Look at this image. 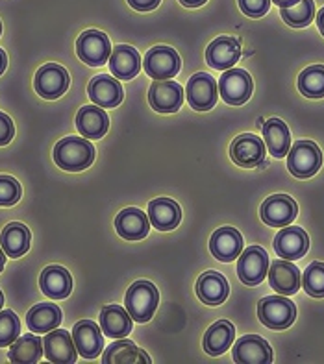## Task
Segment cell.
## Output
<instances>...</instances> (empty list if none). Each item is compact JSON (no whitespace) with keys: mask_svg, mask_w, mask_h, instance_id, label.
Masks as SVG:
<instances>
[{"mask_svg":"<svg viewBox=\"0 0 324 364\" xmlns=\"http://www.w3.org/2000/svg\"><path fill=\"white\" fill-rule=\"evenodd\" d=\"M95 161V146L82 137H65L54 146V163L67 172L85 171Z\"/></svg>","mask_w":324,"mask_h":364,"instance_id":"obj_1","label":"cell"},{"mask_svg":"<svg viewBox=\"0 0 324 364\" xmlns=\"http://www.w3.org/2000/svg\"><path fill=\"white\" fill-rule=\"evenodd\" d=\"M157 301H160V294L157 289L150 282H135L130 287L126 292L125 304L126 311L135 322H148L156 313Z\"/></svg>","mask_w":324,"mask_h":364,"instance_id":"obj_2","label":"cell"},{"mask_svg":"<svg viewBox=\"0 0 324 364\" xmlns=\"http://www.w3.org/2000/svg\"><path fill=\"white\" fill-rule=\"evenodd\" d=\"M323 165V152L313 141H296L287 152V168L295 178H311Z\"/></svg>","mask_w":324,"mask_h":364,"instance_id":"obj_3","label":"cell"},{"mask_svg":"<svg viewBox=\"0 0 324 364\" xmlns=\"http://www.w3.org/2000/svg\"><path fill=\"white\" fill-rule=\"evenodd\" d=\"M259 322L271 329H287L295 322L296 307L291 300L280 296H267L258 304Z\"/></svg>","mask_w":324,"mask_h":364,"instance_id":"obj_4","label":"cell"},{"mask_svg":"<svg viewBox=\"0 0 324 364\" xmlns=\"http://www.w3.org/2000/svg\"><path fill=\"white\" fill-rule=\"evenodd\" d=\"M145 73L154 80H171L180 73L182 61L174 48L165 45L154 46L143 60Z\"/></svg>","mask_w":324,"mask_h":364,"instance_id":"obj_5","label":"cell"},{"mask_svg":"<svg viewBox=\"0 0 324 364\" xmlns=\"http://www.w3.org/2000/svg\"><path fill=\"white\" fill-rule=\"evenodd\" d=\"M219 95L230 106H241L252 97L254 83L250 74L243 69H228L219 80Z\"/></svg>","mask_w":324,"mask_h":364,"instance_id":"obj_6","label":"cell"},{"mask_svg":"<svg viewBox=\"0 0 324 364\" xmlns=\"http://www.w3.org/2000/svg\"><path fill=\"white\" fill-rule=\"evenodd\" d=\"M69 73L65 70V67L58 63H46L36 73L33 87L37 95L45 100H56L65 95V91L69 89Z\"/></svg>","mask_w":324,"mask_h":364,"instance_id":"obj_7","label":"cell"},{"mask_svg":"<svg viewBox=\"0 0 324 364\" xmlns=\"http://www.w3.org/2000/svg\"><path fill=\"white\" fill-rule=\"evenodd\" d=\"M111 50L113 48L108 36L98 30H85L76 41V54L89 67H102L110 60Z\"/></svg>","mask_w":324,"mask_h":364,"instance_id":"obj_8","label":"cell"},{"mask_svg":"<svg viewBox=\"0 0 324 364\" xmlns=\"http://www.w3.org/2000/svg\"><path fill=\"white\" fill-rule=\"evenodd\" d=\"M268 272V255L261 246H250L239 254L237 276L245 285L256 287L263 282Z\"/></svg>","mask_w":324,"mask_h":364,"instance_id":"obj_9","label":"cell"},{"mask_svg":"<svg viewBox=\"0 0 324 364\" xmlns=\"http://www.w3.org/2000/svg\"><path fill=\"white\" fill-rule=\"evenodd\" d=\"M148 102L157 113H176L184 104V87L171 80H154L148 89Z\"/></svg>","mask_w":324,"mask_h":364,"instance_id":"obj_10","label":"cell"},{"mask_svg":"<svg viewBox=\"0 0 324 364\" xmlns=\"http://www.w3.org/2000/svg\"><path fill=\"white\" fill-rule=\"evenodd\" d=\"M296 202L287 196V194H274V196H268L263 203H261V209H259V215H261V220L267 224V226L273 228H286L289 226L293 220L296 218Z\"/></svg>","mask_w":324,"mask_h":364,"instance_id":"obj_11","label":"cell"},{"mask_svg":"<svg viewBox=\"0 0 324 364\" xmlns=\"http://www.w3.org/2000/svg\"><path fill=\"white\" fill-rule=\"evenodd\" d=\"M217 82L206 73L193 74L187 82V104L197 111H209L217 104Z\"/></svg>","mask_w":324,"mask_h":364,"instance_id":"obj_12","label":"cell"},{"mask_svg":"<svg viewBox=\"0 0 324 364\" xmlns=\"http://www.w3.org/2000/svg\"><path fill=\"white\" fill-rule=\"evenodd\" d=\"M43 355L54 364H73L76 363V346L73 335L65 329H52L43 338Z\"/></svg>","mask_w":324,"mask_h":364,"instance_id":"obj_13","label":"cell"},{"mask_svg":"<svg viewBox=\"0 0 324 364\" xmlns=\"http://www.w3.org/2000/svg\"><path fill=\"white\" fill-rule=\"evenodd\" d=\"M234 360L237 364H268L273 363V350L265 338L258 335H245L234 346Z\"/></svg>","mask_w":324,"mask_h":364,"instance_id":"obj_14","label":"cell"},{"mask_svg":"<svg viewBox=\"0 0 324 364\" xmlns=\"http://www.w3.org/2000/svg\"><path fill=\"white\" fill-rule=\"evenodd\" d=\"M231 161L245 168H254L265 159V143L252 134H243L234 139L230 146Z\"/></svg>","mask_w":324,"mask_h":364,"instance_id":"obj_15","label":"cell"},{"mask_svg":"<svg viewBox=\"0 0 324 364\" xmlns=\"http://www.w3.org/2000/svg\"><path fill=\"white\" fill-rule=\"evenodd\" d=\"M310 248V237L302 228L286 226L274 239V250L286 261L302 259Z\"/></svg>","mask_w":324,"mask_h":364,"instance_id":"obj_16","label":"cell"},{"mask_svg":"<svg viewBox=\"0 0 324 364\" xmlns=\"http://www.w3.org/2000/svg\"><path fill=\"white\" fill-rule=\"evenodd\" d=\"M241 45L237 39L230 36H221L209 43L206 50V61L211 69L228 70L239 61Z\"/></svg>","mask_w":324,"mask_h":364,"instance_id":"obj_17","label":"cell"},{"mask_svg":"<svg viewBox=\"0 0 324 364\" xmlns=\"http://www.w3.org/2000/svg\"><path fill=\"white\" fill-rule=\"evenodd\" d=\"M73 341L78 355L85 359H95L104 350V338L100 328L91 320H80L73 328Z\"/></svg>","mask_w":324,"mask_h":364,"instance_id":"obj_18","label":"cell"},{"mask_svg":"<svg viewBox=\"0 0 324 364\" xmlns=\"http://www.w3.org/2000/svg\"><path fill=\"white\" fill-rule=\"evenodd\" d=\"M209 250L215 259L222 263H231L243 252V237L236 228H219L209 239Z\"/></svg>","mask_w":324,"mask_h":364,"instance_id":"obj_19","label":"cell"},{"mask_svg":"<svg viewBox=\"0 0 324 364\" xmlns=\"http://www.w3.org/2000/svg\"><path fill=\"white\" fill-rule=\"evenodd\" d=\"M268 283L273 287L278 294L282 296H291L296 294V291L301 289V270L298 267L291 263V261H286V259H280V261H274L271 267H268Z\"/></svg>","mask_w":324,"mask_h":364,"instance_id":"obj_20","label":"cell"},{"mask_svg":"<svg viewBox=\"0 0 324 364\" xmlns=\"http://www.w3.org/2000/svg\"><path fill=\"white\" fill-rule=\"evenodd\" d=\"M88 95L98 107H117L125 98L122 85L108 74H98L89 82Z\"/></svg>","mask_w":324,"mask_h":364,"instance_id":"obj_21","label":"cell"},{"mask_svg":"<svg viewBox=\"0 0 324 364\" xmlns=\"http://www.w3.org/2000/svg\"><path fill=\"white\" fill-rule=\"evenodd\" d=\"M110 70L119 80H134L141 70V55L134 46L117 45L110 54Z\"/></svg>","mask_w":324,"mask_h":364,"instance_id":"obj_22","label":"cell"},{"mask_svg":"<svg viewBox=\"0 0 324 364\" xmlns=\"http://www.w3.org/2000/svg\"><path fill=\"white\" fill-rule=\"evenodd\" d=\"M115 230L122 239L141 240L148 235L150 220H148V215H145L141 209L126 208L117 215Z\"/></svg>","mask_w":324,"mask_h":364,"instance_id":"obj_23","label":"cell"},{"mask_svg":"<svg viewBox=\"0 0 324 364\" xmlns=\"http://www.w3.org/2000/svg\"><path fill=\"white\" fill-rule=\"evenodd\" d=\"M39 287H41L43 294L52 298V300H63L73 291V277L69 270L58 264L46 267L39 277Z\"/></svg>","mask_w":324,"mask_h":364,"instance_id":"obj_24","label":"cell"},{"mask_svg":"<svg viewBox=\"0 0 324 364\" xmlns=\"http://www.w3.org/2000/svg\"><path fill=\"white\" fill-rule=\"evenodd\" d=\"M148 220L156 230L171 231L182 220L180 205L171 198H156L148 203Z\"/></svg>","mask_w":324,"mask_h":364,"instance_id":"obj_25","label":"cell"},{"mask_svg":"<svg viewBox=\"0 0 324 364\" xmlns=\"http://www.w3.org/2000/svg\"><path fill=\"white\" fill-rule=\"evenodd\" d=\"M228 294H230V287L222 274L209 270V272H204L197 282V296L202 304L221 305L226 301Z\"/></svg>","mask_w":324,"mask_h":364,"instance_id":"obj_26","label":"cell"},{"mask_svg":"<svg viewBox=\"0 0 324 364\" xmlns=\"http://www.w3.org/2000/svg\"><path fill=\"white\" fill-rule=\"evenodd\" d=\"M76 128L85 139H100L108 134L110 117L98 106H83L76 115Z\"/></svg>","mask_w":324,"mask_h":364,"instance_id":"obj_27","label":"cell"},{"mask_svg":"<svg viewBox=\"0 0 324 364\" xmlns=\"http://www.w3.org/2000/svg\"><path fill=\"white\" fill-rule=\"evenodd\" d=\"M132 316L119 305H108L100 311V329L110 338H125L132 331Z\"/></svg>","mask_w":324,"mask_h":364,"instance_id":"obj_28","label":"cell"},{"mask_svg":"<svg viewBox=\"0 0 324 364\" xmlns=\"http://www.w3.org/2000/svg\"><path fill=\"white\" fill-rule=\"evenodd\" d=\"M30 239H32L30 230L21 222H9L0 233V245L4 254L14 259L23 257L30 250Z\"/></svg>","mask_w":324,"mask_h":364,"instance_id":"obj_29","label":"cell"},{"mask_svg":"<svg viewBox=\"0 0 324 364\" xmlns=\"http://www.w3.org/2000/svg\"><path fill=\"white\" fill-rule=\"evenodd\" d=\"M263 139L271 156L282 159L291 148V134L283 120L268 119L263 124Z\"/></svg>","mask_w":324,"mask_h":364,"instance_id":"obj_30","label":"cell"},{"mask_svg":"<svg viewBox=\"0 0 324 364\" xmlns=\"http://www.w3.org/2000/svg\"><path fill=\"white\" fill-rule=\"evenodd\" d=\"M236 337V329L228 320H219L213 326H209V329L204 335V351L208 355H222L224 351L230 350L231 342Z\"/></svg>","mask_w":324,"mask_h":364,"instance_id":"obj_31","label":"cell"},{"mask_svg":"<svg viewBox=\"0 0 324 364\" xmlns=\"http://www.w3.org/2000/svg\"><path fill=\"white\" fill-rule=\"evenodd\" d=\"M104 364H150V357L143 350H139L134 342L120 341L113 342L102 355Z\"/></svg>","mask_w":324,"mask_h":364,"instance_id":"obj_32","label":"cell"},{"mask_svg":"<svg viewBox=\"0 0 324 364\" xmlns=\"http://www.w3.org/2000/svg\"><path fill=\"white\" fill-rule=\"evenodd\" d=\"M28 328L33 333H48L61 323V309L54 304H37L26 314Z\"/></svg>","mask_w":324,"mask_h":364,"instance_id":"obj_33","label":"cell"},{"mask_svg":"<svg viewBox=\"0 0 324 364\" xmlns=\"http://www.w3.org/2000/svg\"><path fill=\"white\" fill-rule=\"evenodd\" d=\"M9 360L15 364H36L43 357V338L36 335L17 337V341L9 346Z\"/></svg>","mask_w":324,"mask_h":364,"instance_id":"obj_34","label":"cell"},{"mask_svg":"<svg viewBox=\"0 0 324 364\" xmlns=\"http://www.w3.org/2000/svg\"><path fill=\"white\" fill-rule=\"evenodd\" d=\"M298 89L308 98L324 97V65H311L298 76Z\"/></svg>","mask_w":324,"mask_h":364,"instance_id":"obj_35","label":"cell"},{"mask_svg":"<svg viewBox=\"0 0 324 364\" xmlns=\"http://www.w3.org/2000/svg\"><path fill=\"white\" fill-rule=\"evenodd\" d=\"M280 15H282L283 23L291 28L308 26L315 17L313 0H301L298 4L291 6V8H282Z\"/></svg>","mask_w":324,"mask_h":364,"instance_id":"obj_36","label":"cell"},{"mask_svg":"<svg viewBox=\"0 0 324 364\" xmlns=\"http://www.w3.org/2000/svg\"><path fill=\"white\" fill-rule=\"evenodd\" d=\"M302 285L304 291L313 298H324V263L315 261L305 268Z\"/></svg>","mask_w":324,"mask_h":364,"instance_id":"obj_37","label":"cell"},{"mask_svg":"<svg viewBox=\"0 0 324 364\" xmlns=\"http://www.w3.org/2000/svg\"><path fill=\"white\" fill-rule=\"evenodd\" d=\"M21 333V320L14 311L0 309V348L11 346Z\"/></svg>","mask_w":324,"mask_h":364,"instance_id":"obj_38","label":"cell"},{"mask_svg":"<svg viewBox=\"0 0 324 364\" xmlns=\"http://www.w3.org/2000/svg\"><path fill=\"white\" fill-rule=\"evenodd\" d=\"M23 189L11 176H0V208H9L21 200Z\"/></svg>","mask_w":324,"mask_h":364,"instance_id":"obj_39","label":"cell"},{"mask_svg":"<svg viewBox=\"0 0 324 364\" xmlns=\"http://www.w3.org/2000/svg\"><path fill=\"white\" fill-rule=\"evenodd\" d=\"M241 11L249 17H261L271 8V0H239Z\"/></svg>","mask_w":324,"mask_h":364,"instance_id":"obj_40","label":"cell"},{"mask_svg":"<svg viewBox=\"0 0 324 364\" xmlns=\"http://www.w3.org/2000/svg\"><path fill=\"white\" fill-rule=\"evenodd\" d=\"M14 135H15L14 122H11V119H9L6 113L0 111V146H6V144L11 143Z\"/></svg>","mask_w":324,"mask_h":364,"instance_id":"obj_41","label":"cell"},{"mask_svg":"<svg viewBox=\"0 0 324 364\" xmlns=\"http://www.w3.org/2000/svg\"><path fill=\"white\" fill-rule=\"evenodd\" d=\"M162 0H128V4L137 11H152L160 6Z\"/></svg>","mask_w":324,"mask_h":364,"instance_id":"obj_42","label":"cell"},{"mask_svg":"<svg viewBox=\"0 0 324 364\" xmlns=\"http://www.w3.org/2000/svg\"><path fill=\"white\" fill-rule=\"evenodd\" d=\"M182 6H185V8H199V6L206 4L208 0H180Z\"/></svg>","mask_w":324,"mask_h":364,"instance_id":"obj_43","label":"cell"},{"mask_svg":"<svg viewBox=\"0 0 324 364\" xmlns=\"http://www.w3.org/2000/svg\"><path fill=\"white\" fill-rule=\"evenodd\" d=\"M273 2L280 6V9H282V8H291V6L298 4L301 0H273Z\"/></svg>","mask_w":324,"mask_h":364,"instance_id":"obj_44","label":"cell"},{"mask_svg":"<svg viewBox=\"0 0 324 364\" xmlns=\"http://www.w3.org/2000/svg\"><path fill=\"white\" fill-rule=\"evenodd\" d=\"M6 67H8V55H6V52L0 48V74H4Z\"/></svg>","mask_w":324,"mask_h":364,"instance_id":"obj_45","label":"cell"},{"mask_svg":"<svg viewBox=\"0 0 324 364\" xmlns=\"http://www.w3.org/2000/svg\"><path fill=\"white\" fill-rule=\"evenodd\" d=\"M317 26H319L320 33H323V36H324V8L320 9L319 14H317Z\"/></svg>","mask_w":324,"mask_h":364,"instance_id":"obj_46","label":"cell"},{"mask_svg":"<svg viewBox=\"0 0 324 364\" xmlns=\"http://www.w3.org/2000/svg\"><path fill=\"white\" fill-rule=\"evenodd\" d=\"M6 267V254H4V250H0V272L4 270Z\"/></svg>","mask_w":324,"mask_h":364,"instance_id":"obj_47","label":"cell"},{"mask_svg":"<svg viewBox=\"0 0 324 364\" xmlns=\"http://www.w3.org/2000/svg\"><path fill=\"white\" fill-rule=\"evenodd\" d=\"M2 305H4V294L0 291V309H2Z\"/></svg>","mask_w":324,"mask_h":364,"instance_id":"obj_48","label":"cell"},{"mask_svg":"<svg viewBox=\"0 0 324 364\" xmlns=\"http://www.w3.org/2000/svg\"><path fill=\"white\" fill-rule=\"evenodd\" d=\"M0 33H2V23H0Z\"/></svg>","mask_w":324,"mask_h":364,"instance_id":"obj_49","label":"cell"}]
</instances>
